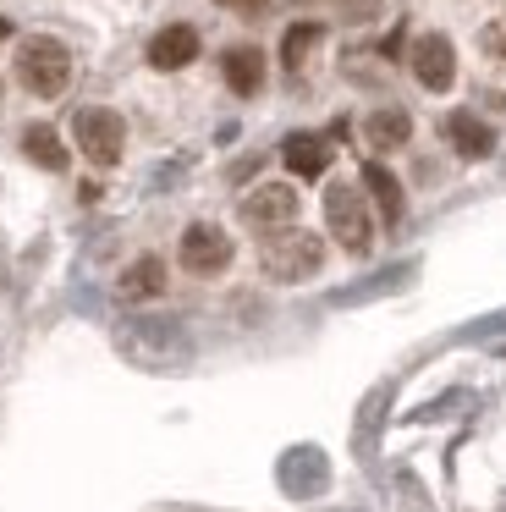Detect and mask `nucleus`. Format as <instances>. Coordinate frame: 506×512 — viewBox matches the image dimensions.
<instances>
[{"instance_id": "18", "label": "nucleus", "mask_w": 506, "mask_h": 512, "mask_svg": "<svg viewBox=\"0 0 506 512\" xmlns=\"http://www.w3.org/2000/svg\"><path fill=\"white\" fill-rule=\"evenodd\" d=\"M374 12H380V0H341V17L347 23H369Z\"/></svg>"}, {"instance_id": "8", "label": "nucleus", "mask_w": 506, "mask_h": 512, "mask_svg": "<svg viewBox=\"0 0 506 512\" xmlns=\"http://www.w3.org/2000/svg\"><path fill=\"white\" fill-rule=\"evenodd\" d=\"M198 61V28L193 23H171L149 39V67L176 72V67H193Z\"/></svg>"}, {"instance_id": "9", "label": "nucleus", "mask_w": 506, "mask_h": 512, "mask_svg": "<svg viewBox=\"0 0 506 512\" xmlns=\"http://www.w3.org/2000/svg\"><path fill=\"white\" fill-rule=\"evenodd\" d=\"M440 127H446V144L457 149L462 160H484L495 149V127L484 122V116H473V111H451Z\"/></svg>"}, {"instance_id": "10", "label": "nucleus", "mask_w": 506, "mask_h": 512, "mask_svg": "<svg viewBox=\"0 0 506 512\" xmlns=\"http://www.w3.org/2000/svg\"><path fill=\"white\" fill-rule=\"evenodd\" d=\"M160 292H165V259L160 254L132 259V265L121 270V281H116V298L121 303H149V298H160Z\"/></svg>"}, {"instance_id": "7", "label": "nucleus", "mask_w": 506, "mask_h": 512, "mask_svg": "<svg viewBox=\"0 0 506 512\" xmlns=\"http://www.w3.org/2000/svg\"><path fill=\"white\" fill-rule=\"evenodd\" d=\"M292 215H297V193L281 188V182H264L242 199V221L253 232H281V226H292Z\"/></svg>"}, {"instance_id": "6", "label": "nucleus", "mask_w": 506, "mask_h": 512, "mask_svg": "<svg viewBox=\"0 0 506 512\" xmlns=\"http://www.w3.org/2000/svg\"><path fill=\"white\" fill-rule=\"evenodd\" d=\"M413 78L424 83L429 94H440V89H451V83H457V50H451L446 34L413 39Z\"/></svg>"}, {"instance_id": "13", "label": "nucleus", "mask_w": 506, "mask_h": 512, "mask_svg": "<svg viewBox=\"0 0 506 512\" xmlns=\"http://www.w3.org/2000/svg\"><path fill=\"white\" fill-rule=\"evenodd\" d=\"M363 188H369V199H374V210H380L385 226H402V210H407L402 182H396L391 171L380 166V160H374V166H363Z\"/></svg>"}, {"instance_id": "14", "label": "nucleus", "mask_w": 506, "mask_h": 512, "mask_svg": "<svg viewBox=\"0 0 506 512\" xmlns=\"http://www.w3.org/2000/svg\"><path fill=\"white\" fill-rule=\"evenodd\" d=\"M407 138H413V122H407V111H391V105L363 122V144H369L374 155H391V149H402Z\"/></svg>"}, {"instance_id": "4", "label": "nucleus", "mask_w": 506, "mask_h": 512, "mask_svg": "<svg viewBox=\"0 0 506 512\" xmlns=\"http://www.w3.org/2000/svg\"><path fill=\"white\" fill-rule=\"evenodd\" d=\"M72 138H77L88 166L110 171L121 160V149H127V122H121L116 111H105V105H83V111L72 116Z\"/></svg>"}, {"instance_id": "17", "label": "nucleus", "mask_w": 506, "mask_h": 512, "mask_svg": "<svg viewBox=\"0 0 506 512\" xmlns=\"http://www.w3.org/2000/svg\"><path fill=\"white\" fill-rule=\"evenodd\" d=\"M479 50H484L490 61H501V67H506V12L484 23V34H479Z\"/></svg>"}, {"instance_id": "12", "label": "nucleus", "mask_w": 506, "mask_h": 512, "mask_svg": "<svg viewBox=\"0 0 506 512\" xmlns=\"http://www.w3.org/2000/svg\"><path fill=\"white\" fill-rule=\"evenodd\" d=\"M220 72H226V89L248 100V94L264 89V50H253V45L226 50V56H220Z\"/></svg>"}, {"instance_id": "2", "label": "nucleus", "mask_w": 506, "mask_h": 512, "mask_svg": "<svg viewBox=\"0 0 506 512\" xmlns=\"http://www.w3.org/2000/svg\"><path fill=\"white\" fill-rule=\"evenodd\" d=\"M17 83L39 100H55V94L72 83V50L61 39H22L17 45Z\"/></svg>"}, {"instance_id": "15", "label": "nucleus", "mask_w": 506, "mask_h": 512, "mask_svg": "<svg viewBox=\"0 0 506 512\" xmlns=\"http://www.w3.org/2000/svg\"><path fill=\"white\" fill-rule=\"evenodd\" d=\"M22 155H28L33 166H44V171H66V144H61V133L44 127V122H33L28 133H22Z\"/></svg>"}, {"instance_id": "20", "label": "nucleus", "mask_w": 506, "mask_h": 512, "mask_svg": "<svg viewBox=\"0 0 506 512\" xmlns=\"http://www.w3.org/2000/svg\"><path fill=\"white\" fill-rule=\"evenodd\" d=\"M0 39H11V23H6V17H0Z\"/></svg>"}, {"instance_id": "1", "label": "nucleus", "mask_w": 506, "mask_h": 512, "mask_svg": "<svg viewBox=\"0 0 506 512\" xmlns=\"http://www.w3.org/2000/svg\"><path fill=\"white\" fill-rule=\"evenodd\" d=\"M319 265H325V243H319L314 232H297V226H281V232H264L259 243V270L270 281H308L319 276Z\"/></svg>"}, {"instance_id": "16", "label": "nucleus", "mask_w": 506, "mask_h": 512, "mask_svg": "<svg viewBox=\"0 0 506 512\" xmlns=\"http://www.w3.org/2000/svg\"><path fill=\"white\" fill-rule=\"evenodd\" d=\"M319 39H325V28H319V23H292V28H286V45H281V67H286V72H297V67L308 61V50L319 45Z\"/></svg>"}, {"instance_id": "3", "label": "nucleus", "mask_w": 506, "mask_h": 512, "mask_svg": "<svg viewBox=\"0 0 506 512\" xmlns=\"http://www.w3.org/2000/svg\"><path fill=\"white\" fill-rule=\"evenodd\" d=\"M325 226L347 254H369L374 248V221H369V199L352 182H330L325 188Z\"/></svg>"}, {"instance_id": "11", "label": "nucleus", "mask_w": 506, "mask_h": 512, "mask_svg": "<svg viewBox=\"0 0 506 512\" xmlns=\"http://www.w3.org/2000/svg\"><path fill=\"white\" fill-rule=\"evenodd\" d=\"M281 160H286V171H292V177L314 182V177H325V171H330V138L297 133V138H286V144H281Z\"/></svg>"}, {"instance_id": "19", "label": "nucleus", "mask_w": 506, "mask_h": 512, "mask_svg": "<svg viewBox=\"0 0 506 512\" xmlns=\"http://www.w3.org/2000/svg\"><path fill=\"white\" fill-rule=\"evenodd\" d=\"M215 6H226V12H237V17H259L270 0H215Z\"/></svg>"}, {"instance_id": "5", "label": "nucleus", "mask_w": 506, "mask_h": 512, "mask_svg": "<svg viewBox=\"0 0 506 512\" xmlns=\"http://www.w3.org/2000/svg\"><path fill=\"white\" fill-rule=\"evenodd\" d=\"M176 254H182L187 276H220V270L231 265V237L220 232L215 221H193L182 232V248H176Z\"/></svg>"}]
</instances>
